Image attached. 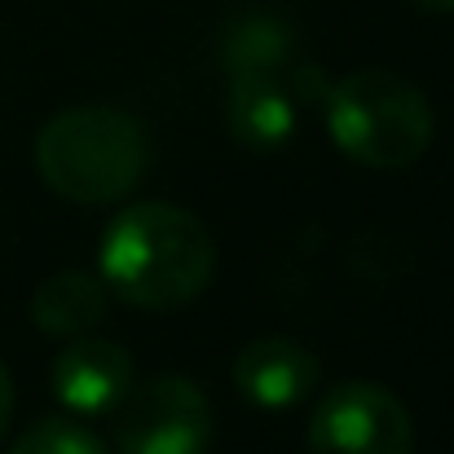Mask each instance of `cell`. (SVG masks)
Returning <instances> with one entry per match:
<instances>
[{"label": "cell", "instance_id": "6da1fadb", "mask_svg": "<svg viewBox=\"0 0 454 454\" xmlns=\"http://www.w3.org/2000/svg\"><path fill=\"white\" fill-rule=\"evenodd\" d=\"M102 283L137 309H181L190 304L216 270V247L203 221L172 203L124 207L98 252Z\"/></svg>", "mask_w": 454, "mask_h": 454}, {"label": "cell", "instance_id": "7a4b0ae2", "mask_svg": "<svg viewBox=\"0 0 454 454\" xmlns=\"http://www.w3.org/2000/svg\"><path fill=\"white\" fill-rule=\"evenodd\" d=\"M35 168L44 185L71 203L98 207L115 203L151 168L146 129L111 106H71L58 111L35 137Z\"/></svg>", "mask_w": 454, "mask_h": 454}, {"label": "cell", "instance_id": "3957f363", "mask_svg": "<svg viewBox=\"0 0 454 454\" xmlns=\"http://www.w3.org/2000/svg\"><path fill=\"white\" fill-rule=\"evenodd\" d=\"M322 106L331 142L362 168L402 172L433 142L428 98L393 71H353L326 89Z\"/></svg>", "mask_w": 454, "mask_h": 454}, {"label": "cell", "instance_id": "277c9868", "mask_svg": "<svg viewBox=\"0 0 454 454\" xmlns=\"http://www.w3.org/2000/svg\"><path fill=\"white\" fill-rule=\"evenodd\" d=\"M212 411L199 384L181 375L133 380L115 406V446L120 454H207Z\"/></svg>", "mask_w": 454, "mask_h": 454}, {"label": "cell", "instance_id": "5b68a950", "mask_svg": "<svg viewBox=\"0 0 454 454\" xmlns=\"http://www.w3.org/2000/svg\"><path fill=\"white\" fill-rule=\"evenodd\" d=\"M411 411L371 380L335 384L309 415V454H411Z\"/></svg>", "mask_w": 454, "mask_h": 454}, {"label": "cell", "instance_id": "8992f818", "mask_svg": "<svg viewBox=\"0 0 454 454\" xmlns=\"http://www.w3.org/2000/svg\"><path fill=\"white\" fill-rule=\"evenodd\" d=\"M53 397L75 415H111L133 388V357L115 340L71 335V344L53 357Z\"/></svg>", "mask_w": 454, "mask_h": 454}, {"label": "cell", "instance_id": "52a82bcc", "mask_svg": "<svg viewBox=\"0 0 454 454\" xmlns=\"http://www.w3.org/2000/svg\"><path fill=\"white\" fill-rule=\"evenodd\" d=\"M234 384L261 411H292L317 384V357L287 335H265L234 357Z\"/></svg>", "mask_w": 454, "mask_h": 454}, {"label": "cell", "instance_id": "ba28073f", "mask_svg": "<svg viewBox=\"0 0 454 454\" xmlns=\"http://www.w3.org/2000/svg\"><path fill=\"white\" fill-rule=\"evenodd\" d=\"M225 129L252 151H278L296 133V98L278 75H230Z\"/></svg>", "mask_w": 454, "mask_h": 454}, {"label": "cell", "instance_id": "9c48e42d", "mask_svg": "<svg viewBox=\"0 0 454 454\" xmlns=\"http://www.w3.org/2000/svg\"><path fill=\"white\" fill-rule=\"evenodd\" d=\"M296 53V31L278 13H239L221 31L225 75H283Z\"/></svg>", "mask_w": 454, "mask_h": 454}, {"label": "cell", "instance_id": "30bf717a", "mask_svg": "<svg viewBox=\"0 0 454 454\" xmlns=\"http://www.w3.org/2000/svg\"><path fill=\"white\" fill-rule=\"evenodd\" d=\"M31 317L49 335H62V340L84 335L106 317V283L98 274H84V270L49 274L31 296Z\"/></svg>", "mask_w": 454, "mask_h": 454}, {"label": "cell", "instance_id": "8fae6325", "mask_svg": "<svg viewBox=\"0 0 454 454\" xmlns=\"http://www.w3.org/2000/svg\"><path fill=\"white\" fill-rule=\"evenodd\" d=\"M9 454H111L93 433H84L71 419H40L31 424Z\"/></svg>", "mask_w": 454, "mask_h": 454}, {"label": "cell", "instance_id": "7c38bea8", "mask_svg": "<svg viewBox=\"0 0 454 454\" xmlns=\"http://www.w3.org/2000/svg\"><path fill=\"white\" fill-rule=\"evenodd\" d=\"M9 419H13V380H9V371L0 366V442H4V433H9Z\"/></svg>", "mask_w": 454, "mask_h": 454}, {"label": "cell", "instance_id": "4fadbf2b", "mask_svg": "<svg viewBox=\"0 0 454 454\" xmlns=\"http://www.w3.org/2000/svg\"><path fill=\"white\" fill-rule=\"evenodd\" d=\"M411 4H419L428 13H454V0H411Z\"/></svg>", "mask_w": 454, "mask_h": 454}]
</instances>
